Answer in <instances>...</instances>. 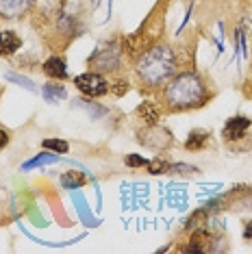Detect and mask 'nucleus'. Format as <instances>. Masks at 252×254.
<instances>
[{
    "label": "nucleus",
    "instance_id": "11",
    "mask_svg": "<svg viewBox=\"0 0 252 254\" xmlns=\"http://www.w3.org/2000/svg\"><path fill=\"white\" fill-rule=\"evenodd\" d=\"M85 183H87V176H85L83 172H78V170H70V172H65V174L61 176V187H65V189L83 187Z\"/></svg>",
    "mask_w": 252,
    "mask_h": 254
},
{
    "label": "nucleus",
    "instance_id": "18",
    "mask_svg": "<svg viewBox=\"0 0 252 254\" xmlns=\"http://www.w3.org/2000/svg\"><path fill=\"white\" fill-rule=\"evenodd\" d=\"M244 239L252 241V219H248V222L244 224Z\"/></svg>",
    "mask_w": 252,
    "mask_h": 254
},
{
    "label": "nucleus",
    "instance_id": "13",
    "mask_svg": "<svg viewBox=\"0 0 252 254\" xmlns=\"http://www.w3.org/2000/svg\"><path fill=\"white\" fill-rule=\"evenodd\" d=\"M139 113L144 115V120H146L148 126H150V124H159V115H161V111H159L157 105H152V102H144V105L139 107Z\"/></svg>",
    "mask_w": 252,
    "mask_h": 254
},
{
    "label": "nucleus",
    "instance_id": "17",
    "mask_svg": "<svg viewBox=\"0 0 252 254\" xmlns=\"http://www.w3.org/2000/svg\"><path fill=\"white\" fill-rule=\"evenodd\" d=\"M148 161H150V159L139 157V154H128V157L124 159V163L128 165V167H133V170H137V167H146V165H148Z\"/></svg>",
    "mask_w": 252,
    "mask_h": 254
},
{
    "label": "nucleus",
    "instance_id": "15",
    "mask_svg": "<svg viewBox=\"0 0 252 254\" xmlns=\"http://www.w3.org/2000/svg\"><path fill=\"white\" fill-rule=\"evenodd\" d=\"M42 148L53 150V152H59V154L70 152V143L63 141V139H44V141H42Z\"/></svg>",
    "mask_w": 252,
    "mask_h": 254
},
{
    "label": "nucleus",
    "instance_id": "9",
    "mask_svg": "<svg viewBox=\"0 0 252 254\" xmlns=\"http://www.w3.org/2000/svg\"><path fill=\"white\" fill-rule=\"evenodd\" d=\"M22 48V39L13 31H0V57H11Z\"/></svg>",
    "mask_w": 252,
    "mask_h": 254
},
{
    "label": "nucleus",
    "instance_id": "2",
    "mask_svg": "<svg viewBox=\"0 0 252 254\" xmlns=\"http://www.w3.org/2000/svg\"><path fill=\"white\" fill-rule=\"evenodd\" d=\"M133 70L141 89L157 91L179 72V57L170 44H152L135 59Z\"/></svg>",
    "mask_w": 252,
    "mask_h": 254
},
{
    "label": "nucleus",
    "instance_id": "10",
    "mask_svg": "<svg viewBox=\"0 0 252 254\" xmlns=\"http://www.w3.org/2000/svg\"><path fill=\"white\" fill-rule=\"evenodd\" d=\"M211 139V132L204 130V128H196L191 130L187 135L185 139V150H189V152H198V150H204L207 148V143Z\"/></svg>",
    "mask_w": 252,
    "mask_h": 254
},
{
    "label": "nucleus",
    "instance_id": "16",
    "mask_svg": "<svg viewBox=\"0 0 252 254\" xmlns=\"http://www.w3.org/2000/svg\"><path fill=\"white\" fill-rule=\"evenodd\" d=\"M57 161V154H37L35 159H31L28 163L22 165V170H33L37 165H46V163H55Z\"/></svg>",
    "mask_w": 252,
    "mask_h": 254
},
{
    "label": "nucleus",
    "instance_id": "8",
    "mask_svg": "<svg viewBox=\"0 0 252 254\" xmlns=\"http://www.w3.org/2000/svg\"><path fill=\"white\" fill-rule=\"evenodd\" d=\"M42 72L48 76L50 80H65L67 78V63L63 57H48V59L44 61V65H42Z\"/></svg>",
    "mask_w": 252,
    "mask_h": 254
},
{
    "label": "nucleus",
    "instance_id": "19",
    "mask_svg": "<svg viewBox=\"0 0 252 254\" xmlns=\"http://www.w3.org/2000/svg\"><path fill=\"white\" fill-rule=\"evenodd\" d=\"M7 143H9V132L0 128V150H2L4 146H7Z\"/></svg>",
    "mask_w": 252,
    "mask_h": 254
},
{
    "label": "nucleus",
    "instance_id": "5",
    "mask_svg": "<svg viewBox=\"0 0 252 254\" xmlns=\"http://www.w3.org/2000/svg\"><path fill=\"white\" fill-rule=\"evenodd\" d=\"M137 141L144 143L146 148H152V150H165L172 146V135L163 126L150 124V126H146V130L137 132Z\"/></svg>",
    "mask_w": 252,
    "mask_h": 254
},
{
    "label": "nucleus",
    "instance_id": "6",
    "mask_svg": "<svg viewBox=\"0 0 252 254\" xmlns=\"http://www.w3.org/2000/svg\"><path fill=\"white\" fill-rule=\"evenodd\" d=\"M252 126V120L248 118V115H233V118L226 120L224 128H222V139H224L226 143H237L242 141L246 135H248Z\"/></svg>",
    "mask_w": 252,
    "mask_h": 254
},
{
    "label": "nucleus",
    "instance_id": "4",
    "mask_svg": "<svg viewBox=\"0 0 252 254\" xmlns=\"http://www.w3.org/2000/svg\"><path fill=\"white\" fill-rule=\"evenodd\" d=\"M120 59H122V53H120L118 44H109L98 48L94 55L89 57V67L96 72H116L120 65Z\"/></svg>",
    "mask_w": 252,
    "mask_h": 254
},
{
    "label": "nucleus",
    "instance_id": "14",
    "mask_svg": "<svg viewBox=\"0 0 252 254\" xmlns=\"http://www.w3.org/2000/svg\"><path fill=\"white\" fill-rule=\"evenodd\" d=\"M148 172H150V174H168L170 170H174V165L172 163H168V161L165 159H161V157H157V159H150L148 161Z\"/></svg>",
    "mask_w": 252,
    "mask_h": 254
},
{
    "label": "nucleus",
    "instance_id": "3",
    "mask_svg": "<svg viewBox=\"0 0 252 254\" xmlns=\"http://www.w3.org/2000/svg\"><path fill=\"white\" fill-rule=\"evenodd\" d=\"M74 87L81 91L83 96H87V98H102V96H107L109 91H111L109 80L96 70H89L85 74L74 76Z\"/></svg>",
    "mask_w": 252,
    "mask_h": 254
},
{
    "label": "nucleus",
    "instance_id": "1",
    "mask_svg": "<svg viewBox=\"0 0 252 254\" xmlns=\"http://www.w3.org/2000/svg\"><path fill=\"white\" fill-rule=\"evenodd\" d=\"M211 100V89L202 74L176 72L161 87V107L165 113H183L204 107Z\"/></svg>",
    "mask_w": 252,
    "mask_h": 254
},
{
    "label": "nucleus",
    "instance_id": "12",
    "mask_svg": "<svg viewBox=\"0 0 252 254\" xmlns=\"http://www.w3.org/2000/svg\"><path fill=\"white\" fill-rule=\"evenodd\" d=\"M42 94L48 102H57V100H61V98H65V87L59 83H48L42 87Z\"/></svg>",
    "mask_w": 252,
    "mask_h": 254
},
{
    "label": "nucleus",
    "instance_id": "7",
    "mask_svg": "<svg viewBox=\"0 0 252 254\" xmlns=\"http://www.w3.org/2000/svg\"><path fill=\"white\" fill-rule=\"evenodd\" d=\"M37 0H0V20H20L35 7Z\"/></svg>",
    "mask_w": 252,
    "mask_h": 254
}]
</instances>
